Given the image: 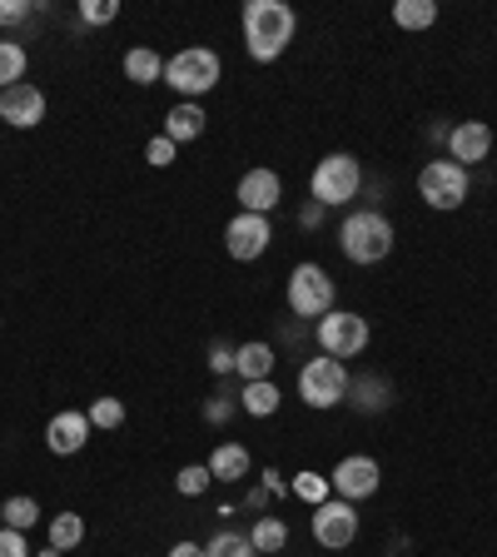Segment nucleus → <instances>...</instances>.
<instances>
[{"mask_svg":"<svg viewBox=\"0 0 497 557\" xmlns=\"http://www.w3.org/2000/svg\"><path fill=\"white\" fill-rule=\"evenodd\" d=\"M338 244L353 264H378V259L394 255V224L383 220L378 209H353L338 230Z\"/></svg>","mask_w":497,"mask_h":557,"instance_id":"f03ea898","label":"nucleus"},{"mask_svg":"<svg viewBox=\"0 0 497 557\" xmlns=\"http://www.w3.org/2000/svg\"><path fill=\"white\" fill-rule=\"evenodd\" d=\"M214 483V473H209V463H189V468H179V478H174V487L185 493V498H199L204 487Z\"/></svg>","mask_w":497,"mask_h":557,"instance_id":"bb28decb","label":"nucleus"},{"mask_svg":"<svg viewBox=\"0 0 497 557\" xmlns=\"http://www.w3.org/2000/svg\"><path fill=\"white\" fill-rule=\"evenodd\" d=\"M359 185H363V170H359V160L344 154V150L328 154V160H319L313 174H309V195H313V205H324V209L348 205V199L359 195Z\"/></svg>","mask_w":497,"mask_h":557,"instance_id":"20e7f679","label":"nucleus"},{"mask_svg":"<svg viewBox=\"0 0 497 557\" xmlns=\"http://www.w3.org/2000/svg\"><path fill=\"white\" fill-rule=\"evenodd\" d=\"M0 518H5V512H0Z\"/></svg>","mask_w":497,"mask_h":557,"instance_id":"e433bc0d","label":"nucleus"},{"mask_svg":"<svg viewBox=\"0 0 497 557\" xmlns=\"http://www.w3.org/2000/svg\"><path fill=\"white\" fill-rule=\"evenodd\" d=\"M204 125H209V115L199 110L195 100H185V104H174L170 115H164V129H160V135H170L174 145H189V139L204 135Z\"/></svg>","mask_w":497,"mask_h":557,"instance_id":"dca6fc26","label":"nucleus"},{"mask_svg":"<svg viewBox=\"0 0 497 557\" xmlns=\"http://www.w3.org/2000/svg\"><path fill=\"white\" fill-rule=\"evenodd\" d=\"M21 75H25V50L15 40H0V90L21 85Z\"/></svg>","mask_w":497,"mask_h":557,"instance_id":"393cba45","label":"nucleus"},{"mask_svg":"<svg viewBox=\"0 0 497 557\" xmlns=\"http://www.w3.org/2000/svg\"><path fill=\"white\" fill-rule=\"evenodd\" d=\"M313 537L324 547H348L353 537H359V512H353V503L344 498H328L313 508Z\"/></svg>","mask_w":497,"mask_h":557,"instance_id":"9b49d317","label":"nucleus"},{"mask_svg":"<svg viewBox=\"0 0 497 557\" xmlns=\"http://www.w3.org/2000/svg\"><path fill=\"white\" fill-rule=\"evenodd\" d=\"M383 483L378 463H373L369 453H353V458H344V463L334 468V478H328V487H334L344 503H359V498H373Z\"/></svg>","mask_w":497,"mask_h":557,"instance_id":"9d476101","label":"nucleus"},{"mask_svg":"<svg viewBox=\"0 0 497 557\" xmlns=\"http://www.w3.org/2000/svg\"><path fill=\"white\" fill-rule=\"evenodd\" d=\"M209 369H214V373H229L234 369V348H224V344L209 348Z\"/></svg>","mask_w":497,"mask_h":557,"instance_id":"72a5a7b5","label":"nucleus"},{"mask_svg":"<svg viewBox=\"0 0 497 557\" xmlns=\"http://www.w3.org/2000/svg\"><path fill=\"white\" fill-rule=\"evenodd\" d=\"M289 309L299 313V319H324V313L334 309V278L319 264H299L289 274Z\"/></svg>","mask_w":497,"mask_h":557,"instance_id":"6e6552de","label":"nucleus"},{"mask_svg":"<svg viewBox=\"0 0 497 557\" xmlns=\"http://www.w3.org/2000/svg\"><path fill=\"white\" fill-rule=\"evenodd\" d=\"M0 557H30V547H25V533H15V528H0Z\"/></svg>","mask_w":497,"mask_h":557,"instance_id":"2f4dec72","label":"nucleus"},{"mask_svg":"<svg viewBox=\"0 0 497 557\" xmlns=\"http://www.w3.org/2000/svg\"><path fill=\"white\" fill-rule=\"evenodd\" d=\"M269 239H274V230H269V214H234L229 230H224V249H229V259H239V264H249V259H259L269 249Z\"/></svg>","mask_w":497,"mask_h":557,"instance_id":"1a4fd4ad","label":"nucleus"},{"mask_svg":"<svg viewBox=\"0 0 497 557\" xmlns=\"http://www.w3.org/2000/svg\"><path fill=\"white\" fill-rule=\"evenodd\" d=\"M278 388L269 379H259V383H244V398H239V408L249 418H269V413H278Z\"/></svg>","mask_w":497,"mask_h":557,"instance_id":"aec40b11","label":"nucleus"},{"mask_svg":"<svg viewBox=\"0 0 497 557\" xmlns=\"http://www.w3.org/2000/svg\"><path fill=\"white\" fill-rule=\"evenodd\" d=\"M299 398L309 408H338L348 398V369L344 359H309L299 369Z\"/></svg>","mask_w":497,"mask_h":557,"instance_id":"39448f33","label":"nucleus"},{"mask_svg":"<svg viewBox=\"0 0 497 557\" xmlns=\"http://www.w3.org/2000/svg\"><path fill=\"white\" fill-rule=\"evenodd\" d=\"M174 150H179V145H174L170 135H154L150 145H145V160H150L154 170H170V164H174Z\"/></svg>","mask_w":497,"mask_h":557,"instance_id":"7c9ffc66","label":"nucleus"},{"mask_svg":"<svg viewBox=\"0 0 497 557\" xmlns=\"http://www.w3.org/2000/svg\"><path fill=\"white\" fill-rule=\"evenodd\" d=\"M418 195L428 199L433 209H463L468 199V170L452 160H428L418 170Z\"/></svg>","mask_w":497,"mask_h":557,"instance_id":"0eeeda50","label":"nucleus"},{"mask_svg":"<svg viewBox=\"0 0 497 557\" xmlns=\"http://www.w3.org/2000/svg\"><path fill=\"white\" fill-rule=\"evenodd\" d=\"M294 30H299V21H294V11L284 0H249V5H244V50H249L259 65L284 55Z\"/></svg>","mask_w":497,"mask_h":557,"instance_id":"f257e3e1","label":"nucleus"},{"mask_svg":"<svg viewBox=\"0 0 497 557\" xmlns=\"http://www.w3.org/2000/svg\"><path fill=\"white\" fill-rule=\"evenodd\" d=\"M319 344H324L328 359H353V354L369 348V319L348 309H328L319 319Z\"/></svg>","mask_w":497,"mask_h":557,"instance_id":"423d86ee","label":"nucleus"},{"mask_svg":"<svg viewBox=\"0 0 497 557\" xmlns=\"http://www.w3.org/2000/svg\"><path fill=\"white\" fill-rule=\"evenodd\" d=\"M209 473L220 478V483H239V478H249V448H239V443H220L214 458H209Z\"/></svg>","mask_w":497,"mask_h":557,"instance_id":"a211bd4d","label":"nucleus"},{"mask_svg":"<svg viewBox=\"0 0 497 557\" xmlns=\"http://www.w3.org/2000/svg\"><path fill=\"white\" fill-rule=\"evenodd\" d=\"M120 15V0H85L80 5V21L85 25H110Z\"/></svg>","mask_w":497,"mask_h":557,"instance_id":"c756f323","label":"nucleus"},{"mask_svg":"<svg viewBox=\"0 0 497 557\" xmlns=\"http://www.w3.org/2000/svg\"><path fill=\"white\" fill-rule=\"evenodd\" d=\"M448 154L452 164H477L493 154V129H487V120H463V125H452L448 129Z\"/></svg>","mask_w":497,"mask_h":557,"instance_id":"ddd939ff","label":"nucleus"},{"mask_svg":"<svg viewBox=\"0 0 497 557\" xmlns=\"http://www.w3.org/2000/svg\"><path fill=\"white\" fill-rule=\"evenodd\" d=\"M234 369H239L244 383H259L274 373V348L269 344H239L234 348Z\"/></svg>","mask_w":497,"mask_h":557,"instance_id":"f3484780","label":"nucleus"},{"mask_svg":"<svg viewBox=\"0 0 497 557\" xmlns=\"http://www.w3.org/2000/svg\"><path fill=\"white\" fill-rule=\"evenodd\" d=\"M0 512H5V528H15V533H25V528H35L40 522V503L35 498H11V503H0Z\"/></svg>","mask_w":497,"mask_h":557,"instance_id":"b1692460","label":"nucleus"},{"mask_svg":"<svg viewBox=\"0 0 497 557\" xmlns=\"http://www.w3.org/2000/svg\"><path fill=\"white\" fill-rule=\"evenodd\" d=\"M170 557H209V553H204L199 543H174V547H170Z\"/></svg>","mask_w":497,"mask_h":557,"instance_id":"f704fd0d","label":"nucleus"},{"mask_svg":"<svg viewBox=\"0 0 497 557\" xmlns=\"http://www.w3.org/2000/svg\"><path fill=\"white\" fill-rule=\"evenodd\" d=\"M125 75H129L135 85H160V81H164V60H160V50H145V46L129 50V55H125Z\"/></svg>","mask_w":497,"mask_h":557,"instance_id":"6ab92c4d","label":"nucleus"},{"mask_svg":"<svg viewBox=\"0 0 497 557\" xmlns=\"http://www.w3.org/2000/svg\"><path fill=\"white\" fill-rule=\"evenodd\" d=\"M80 537H85L80 512H55V518H50V547L70 553V547H80Z\"/></svg>","mask_w":497,"mask_h":557,"instance_id":"5701e85b","label":"nucleus"},{"mask_svg":"<svg viewBox=\"0 0 497 557\" xmlns=\"http://www.w3.org/2000/svg\"><path fill=\"white\" fill-rule=\"evenodd\" d=\"M25 15H30L25 0H0V25H15V21H25Z\"/></svg>","mask_w":497,"mask_h":557,"instance_id":"473e14b6","label":"nucleus"},{"mask_svg":"<svg viewBox=\"0 0 497 557\" xmlns=\"http://www.w3.org/2000/svg\"><path fill=\"white\" fill-rule=\"evenodd\" d=\"M433 21H438L433 0H398L394 5V25H403V30H428Z\"/></svg>","mask_w":497,"mask_h":557,"instance_id":"4be33fe9","label":"nucleus"},{"mask_svg":"<svg viewBox=\"0 0 497 557\" xmlns=\"http://www.w3.org/2000/svg\"><path fill=\"white\" fill-rule=\"evenodd\" d=\"M209 557H254V543L244 533H214V543L204 547Z\"/></svg>","mask_w":497,"mask_h":557,"instance_id":"a878e982","label":"nucleus"},{"mask_svg":"<svg viewBox=\"0 0 497 557\" xmlns=\"http://www.w3.org/2000/svg\"><path fill=\"white\" fill-rule=\"evenodd\" d=\"M85 438H90V413H75V408H65V413H55L46 423V448L55 453V458H70V453H80Z\"/></svg>","mask_w":497,"mask_h":557,"instance_id":"4468645a","label":"nucleus"},{"mask_svg":"<svg viewBox=\"0 0 497 557\" xmlns=\"http://www.w3.org/2000/svg\"><path fill=\"white\" fill-rule=\"evenodd\" d=\"M0 120L15 129H35L40 120H46V95H40V85H11V90H0Z\"/></svg>","mask_w":497,"mask_h":557,"instance_id":"f8f14e48","label":"nucleus"},{"mask_svg":"<svg viewBox=\"0 0 497 557\" xmlns=\"http://www.w3.org/2000/svg\"><path fill=\"white\" fill-rule=\"evenodd\" d=\"M249 543H254V553H284L289 547V528H284V518H259L249 528Z\"/></svg>","mask_w":497,"mask_h":557,"instance_id":"412c9836","label":"nucleus"},{"mask_svg":"<svg viewBox=\"0 0 497 557\" xmlns=\"http://www.w3.org/2000/svg\"><path fill=\"white\" fill-rule=\"evenodd\" d=\"M164 81H170V90L185 95V100H199V95H209L220 85V55L209 46L174 50V55L164 60Z\"/></svg>","mask_w":497,"mask_h":557,"instance_id":"7ed1b4c3","label":"nucleus"},{"mask_svg":"<svg viewBox=\"0 0 497 557\" xmlns=\"http://www.w3.org/2000/svg\"><path fill=\"white\" fill-rule=\"evenodd\" d=\"M289 487L299 493L303 503H313V508H319V503H328V478L324 473H299Z\"/></svg>","mask_w":497,"mask_h":557,"instance_id":"c85d7f7f","label":"nucleus"},{"mask_svg":"<svg viewBox=\"0 0 497 557\" xmlns=\"http://www.w3.org/2000/svg\"><path fill=\"white\" fill-rule=\"evenodd\" d=\"M120 423H125V404H120V398H95L90 429H120Z\"/></svg>","mask_w":497,"mask_h":557,"instance_id":"cd10ccee","label":"nucleus"},{"mask_svg":"<svg viewBox=\"0 0 497 557\" xmlns=\"http://www.w3.org/2000/svg\"><path fill=\"white\" fill-rule=\"evenodd\" d=\"M278 199H284V185H278L274 170H249V174L239 180V205H244V214H269Z\"/></svg>","mask_w":497,"mask_h":557,"instance_id":"2eb2a0df","label":"nucleus"},{"mask_svg":"<svg viewBox=\"0 0 497 557\" xmlns=\"http://www.w3.org/2000/svg\"><path fill=\"white\" fill-rule=\"evenodd\" d=\"M40 557H60V547H46V553H40Z\"/></svg>","mask_w":497,"mask_h":557,"instance_id":"c9c22d12","label":"nucleus"}]
</instances>
